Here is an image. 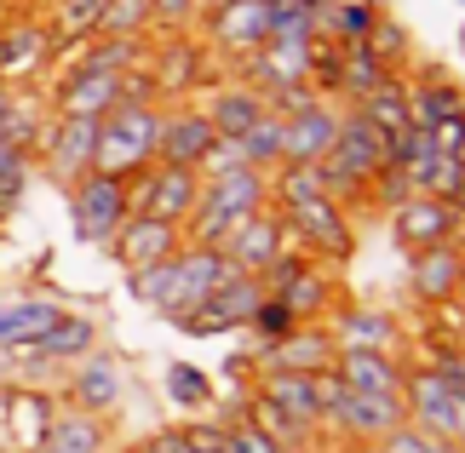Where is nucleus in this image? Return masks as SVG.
Instances as JSON below:
<instances>
[{
	"instance_id": "22",
	"label": "nucleus",
	"mask_w": 465,
	"mask_h": 453,
	"mask_svg": "<svg viewBox=\"0 0 465 453\" xmlns=\"http://www.w3.org/2000/svg\"><path fill=\"white\" fill-rule=\"evenodd\" d=\"M264 361H271V368H293V373H322V368H333V339L311 333L305 321H299L288 339L264 344Z\"/></svg>"
},
{
	"instance_id": "35",
	"label": "nucleus",
	"mask_w": 465,
	"mask_h": 453,
	"mask_svg": "<svg viewBox=\"0 0 465 453\" xmlns=\"http://www.w3.org/2000/svg\"><path fill=\"white\" fill-rule=\"evenodd\" d=\"M247 328H253V333H259L264 344H271V339H288V333L299 328V310H293L288 299L264 293V299H259V310H253V321H247Z\"/></svg>"
},
{
	"instance_id": "25",
	"label": "nucleus",
	"mask_w": 465,
	"mask_h": 453,
	"mask_svg": "<svg viewBox=\"0 0 465 453\" xmlns=\"http://www.w3.org/2000/svg\"><path fill=\"white\" fill-rule=\"evenodd\" d=\"M29 453H104V425L98 413H58V419L46 425V437L35 442Z\"/></svg>"
},
{
	"instance_id": "41",
	"label": "nucleus",
	"mask_w": 465,
	"mask_h": 453,
	"mask_svg": "<svg viewBox=\"0 0 465 453\" xmlns=\"http://www.w3.org/2000/svg\"><path fill=\"white\" fill-rule=\"evenodd\" d=\"M288 304H293V310H299V321H311V316L322 310V304H328V276H322V270L311 264L305 276H299V281L288 287Z\"/></svg>"
},
{
	"instance_id": "7",
	"label": "nucleus",
	"mask_w": 465,
	"mask_h": 453,
	"mask_svg": "<svg viewBox=\"0 0 465 453\" xmlns=\"http://www.w3.org/2000/svg\"><path fill=\"white\" fill-rule=\"evenodd\" d=\"M282 224H288L305 247H316L322 259H345L351 252V224H345V212H339V195H328V190L288 202L282 207Z\"/></svg>"
},
{
	"instance_id": "14",
	"label": "nucleus",
	"mask_w": 465,
	"mask_h": 453,
	"mask_svg": "<svg viewBox=\"0 0 465 453\" xmlns=\"http://www.w3.org/2000/svg\"><path fill=\"white\" fill-rule=\"evenodd\" d=\"M264 41H271V6L264 0H219L213 6V46L253 58Z\"/></svg>"
},
{
	"instance_id": "30",
	"label": "nucleus",
	"mask_w": 465,
	"mask_h": 453,
	"mask_svg": "<svg viewBox=\"0 0 465 453\" xmlns=\"http://www.w3.org/2000/svg\"><path fill=\"white\" fill-rule=\"evenodd\" d=\"M202 115L213 121V133H219V138H242L247 126L264 115V98L253 93V86H230V93H219Z\"/></svg>"
},
{
	"instance_id": "16",
	"label": "nucleus",
	"mask_w": 465,
	"mask_h": 453,
	"mask_svg": "<svg viewBox=\"0 0 465 453\" xmlns=\"http://www.w3.org/2000/svg\"><path fill=\"white\" fill-rule=\"evenodd\" d=\"M339 379L362 396H402V368L391 350H368V344H345V356L333 361Z\"/></svg>"
},
{
	"instance_id": "45",
	"label": "nucleus",
	"mask_w": 465,
	"mask_h": 453,
	"mask_svg": "<svg viewBox=\"0 0 465 453\" xmlns=\"http://www.w3.org/2000/svg\"><path fill=\"white\" fill-rule=\"evenodd\" d=\"M316 190H322L316 161H311V167H288V172H282V184H276V202L288 207V202H299V195H316Z\"/></svg>"
},
{
	"instance_id": "19",
	"label": "nucleus",
	"mask_w": 465,
	"mask_h": 453,
	"mask_svg": "<svg viewBox=\"0 0 465 453\" xmlns=\"http://www.w3.org/2000/svg\"><path fill=\"white\" fill-rule=\"evenodd\" d=\"M213 121L202 110H184V115H173V121H161V150L155 161H167V167H202V155L213 150Z\"/></svg>"
},
{
	"instance_id": "13",
	"label": "nucleus",
	"mask_w": 465,
	"mask_h": 453,
	"mask_svg": "<svg viewBox=\"0 0 465 453\" xmlns=\"http://www.w3.org/2000/svg\"><path fill=\"white\" fill-rule=\"evenodd\" d=\"M178 230L173 219H161V212H127V224L115 230V259L127 264V270H138V264H155V259H173L178 252Z\"/></svg>"
},
{
	"instance_id": "9",
	"label": "nucleus",
	"mask_w": 465,
	"mask_h": 453,
	"mask_svg": "<svg viewBox=\"0 0 465 453\" xmlns=\"http://www.w3.org/2000/svg\"><path fill=\"white\" fill-rule=\"evenodd\" d=\"M282 241H288V224H282V212H271V207H259V212H247V219L224 235V259H230V270L236 276H259L264 264L282 252Z\"/></svg>"
},
{
	"instance_id": "2",
	"label": "nucleus",
	"mask_w": 465,
	"mask_h": 453,
	"mask_svg": "<svg viewBox=\"0 0 465 453\" xmlns=\"http://www.w3.org/2000/svg\"><path fill=\"white\" fill-rule=\"evenodd\" d=\"M264 195H271V184H264L259 167H242V172H230V178H202V195H195L190 224H184L190 241L195 247H219L224 235L247 219V212L264 207Z\"/></svg>"
},
{
	"instance_id": "28",
	"label": "nucleus",
	"mask_w": 465,
	"mask_h": 453,
	"mask_svg": "<svg viewBox=\"0 0 465 453\" xmlns=\"http://www.w3.org/2000/svg\"><path fill=\"white\" fill-rule=\"evenodd\" d=\"M64 310L52 299H17V304H0V344L6 350H24L29 339H41L52 321H58Z\"/></svg>"
},
{
	"instance_id": "38",
	"label": "nucleus",
	"mask_w": 465,
	"mask_h": 453,
	"mask_svg": "<svg viewBox=\"0 0 465 453\" xmlns=\"http://www.w3.org/2000/svg\"><path fill=\"white\" fill-rule=\"evenodd\" d=\"M380 442H385V453H454L449 437H431V430H420V425H408V419L391 425Z\"/></svg>"
},
{
	"instance_id": "20",
	"label": "nucleus",
	"mask_w": 465,
	"mask_h": 453,
	"mask_svg": "<svg viewBox=\"0 0 465 453\" xmlns=\"http://www.w3.org/2000/svg\"><path fill=\"white\" fill-rule=\"evenodd\" d=\"M460 287H465V276H460V247L437 241V247H420L414 252V293L425 304H449Z\"/></svg>"
},
{
	"instance_id": "18",
	"label": "nucleus",
	"mask_w": 465,
	"mask_h": 453,
	"mask_svg": "<svg viewBox=\"0 0 465 453\" xmlns=\"http://www.w3.org/2000/svg\"><path fill=\"white\" fill-rule=\"evenodd\" d=\"M264 402H276L299 430H311L322 425V402H316V373H293V368H271L264 373V385H259Z\"/></svg>"
},
{
	"instance_id": "29",
	"label": "nucleus",
	"mask_w": 465,
	"mask_h": 453,
	"mask_svg": "<svg viewBox=\"0 0 465 453\" xmlns=\"http://www.w3.org/2000/svg\"><path fill=\"white\" fill-rule=\"evenodd\" d=\"M385 81H391V64H385L368 41H351L345 52H339V93L368 98L373 86H385Z\"/></svg>"
},
{
	"instance_id": "33",
	"label": "nucleus",
	"mask_w": 465,
	"mask_h": 453,
	"mask_svg": "<svg viewBox=\"0 0 465 453\" xmlns=\"http://www.w3.org/2000/svg\"><path fill=\"white\" fill-rule=\"evenodd\" d=\"M98 17H104V0H64V6H58V34H46V41L81 46V41L98 34Z\"/></svg>"
},
{
	"instance_id": "50",
	"label": "nucleus",
	"mask_w": 465,
	"mask_h": 453,
	"mask_svg": "<svg viewBox=\"0 0 465 453\" xmlns=\"http://www.w3.org/2000/svg\"><path fill=\"white\" fill-rule=\"evenodd\" d=\"M138 453H184V430H161V437H150Z\"/></svg>"
},
{
	"instance_id": "4",
	"label": "nucleus",
	"mask_w": 465,
	"mask_h": 453,
	"mask_svg": "<svg viewBox=\"0 0 465 453\" xmlns=\"http://www.w3.org/2000/svg\"><path fill=\"white\" fill-rule=\"evenodd\" d=\"M402 402H408V425L431 430V437L465 442V390H454L437 368L402 373Z\"/></svg>"
},
{
	"instance_id": "27",
	"label": "nucleus",
	"mask_w": 465,
	"mask_h": 453,
	"mask_svg": "<svg viewBox=\"0 0 465 453\" xmlns=\"http://www.w3.org/2000/svg\"><path fill=\"white\" fill-rule=\"evenodd\" d=\"M402 172H408V190H414V195H442V202H454L465 161L449 155V150H425L414 161H402Z\"/></svg>"
},
{
	"instance_id": "15",
	"label": "nucleus",
	"mask_w": 465,
	"mask_h": 453,
	"mask_svg": "<svg viewBox=\"0 0 465 453\" xmlns=\"http://www.w3.org/2000/svg\"><path fill=\"white\" fill-rule=\"evenodd\" d=\"M195 195H202V172L195 167H167V161H150L144 167V212H161V219L184 224Z\"/></svg>"
},
{
	"instance_id": "17",
	"label": "nucleus",
	"mask_w": 465,
	"mask_h": 453,
	"mask_svg": "<svg viewBox=\"0 0 465 453\" xmlns=\"http://www.w3.org/2000/svg\"><path fill=\"white\" fill-rule=\"evenodd\" d=\"M121 103V75L115 69H69V81L58 86V110L64 115H110Z\"/></svg>"
},
{
	"instance_id": "55",
	"label": "nucleus",
	"mask_w": 465,
	"mask_h": 453,
	"mask_svg": "<svg viewBox=\"0 0 465 453\" xmlns=\"http://www.w3.org/2000/svg\"><path fill=\"white\" fill-rule=\"evenodd\" d=\"M0 373H6V356H0Z\"/></svg>"
},
{
	"instance_id": "47",
	"label": "nucleus",
	"mask_w": 465,
	"mask_h": 453,
	"mask_svg": "<svg viewBox=\"0 0 465 453\" xmlns=\"http://www.w3.org/2000/svg\"><path fill=\"white\" fill-rule=\"evenodd\" d=\"M224 453H282V448L259 425H236V430H224Z\"/></svg>"
},
{
	"instance_id": "24",
	"label": "nucleus",
	"mask_w": 465,
	"mask_h": 453,
	"mask_svg": "<svg viewBox=\"0 0 465 453\" xmlns=\"http://www.w3.org/2000/svg\"><path fill=\"white\" fill-rule=\"evenodd\" d=\"M402 93H408V121L414 126H442L465 115V93L449 81H402Z\"/></svg>"
},
{
	"instance_id": "37",
	"label": "nucleus",
	"mask_w": 465,
	"mask_h": 453,
	"mask_svg": "<svg viewBox=\"0 0 465 453\" xmlns=\"http://www.w3.org/2000/svg\"><path fill=\"white\" fill-rule=\"evenodd\" d=\"M150 0H104V17H98V34H138L150 24Z\"/></svg>"
},
{
	"instance_id": "6",
	"label": "nucleus",
	"mask_w": 465,
	"mask_h": 453,
	"mask_svg": "<svg viewBox=\"0 0 465 453\" xmlns=\"http://www.w3.org/2000/svg\"><path fill=\"white\" fill-rule=\"evenodd\" d=\"M259 299H264V287H259V276H230L213 287V293L195 304L190 316H178V328H184L190 339H213V333H230V328H247L253 321V310H259Z\"/></svg>"
},
{
	"instance_id": "54",
	"label": "nucleus",
	"mask_w": 465,
	"mask_h": 453,
	"mask_svg": "<svg viewBox=\"0 0 465 453\" xmlns=\"http://www.w3.org/2000/svg\"><path fill=\"white\" fill-rule=\"evenodd\" d=\"M460 276H465V252H460Z\"/></svg>"
},
{
	"instance_id": "42",
	"label": "nucleus",
	"mask_w": 465,
	"mask_h": 453,
	"mask_svg": "<svg viewBox=\"0 0 465 453\" xmlns=\"http://www.w3.org/2000/svg\"><path fill=\"white\" fill-rule=\"evenodd\" d=\"M253 425L264 430V437H271L276 448H293L299 437H305V430H299L293 419H288V413H282L276 402H264V396H259V402H253Z\"/></svg>"
},
{
	"instance_id": "49",
	"label": "nucleus",
	"mask_w": 465,
	"mask_h": 453,
	"mask_svg": "<svg viewBox=\"0 0 465 453\" xmlns=\"http://www.w3.org/2000/svg\"><path fill=\"white\" fill-rule=\"evenodd\" d=\"M368 46H373V52H380V58L391 64V58H397V52H402V29H397V24H373Z\"/></svg>"
},
{
	"instance_id": "43",
	"label": "nucleus",
	"mask_w": 465,
	"mask_h": 453,
	"mask_svg": "<svg viewBox=\"0 0 465 453\" xmlns=\"http://www.w3.org/2000/svg\"><path fill=\"white\" fill-rule=\"evenodd\" d=\"M24 419H29V448H35V442L46 437V425L58 419V413H52L46 396H17V402H12V425H24Z\"/></svg>"
},
{
	"instance_id": "53",
	"label": "nucleus",
	"mask_w": 465,
	"mask_h": 453,
	"mask_svg": "<svg viewBox=\"0 0 465 453\" xmlns=\"http://www.w3.org/2000/svg\"><path fill=\"white\" fill-rule=\"evenodd\" d=\"M356 453H385V442H373V448H356Z\"/></svg>"
},
{
	"instance_id": "36",
	"label": "nucleus",
	"mask_w": 465,
	"mask_h": 453,
	"mask_svg": "<svg viewBox=\"0 0 465 453\" xmlns=\"http://www.w3.org/2000/svg\"><path fill=\"white\" fill-rule=\"evenodd\" d=\"M167 396L178 408H207L213 402V385H207V373H195L190 361H173L167 368Z\"/></svg>"
},
{
	"instance_id": "8",
	"label": "nucleus",
	"mask_w": 465,
	"mask_h": 453,
	"mask_svg": "<svg viewBox=\"0 0 465 453\" xmlns=\"http://www.w3.org/2000/svg\"><path fill=\"white\" fill-rule=\"evenodd\" d=\"M224 276H230L224 247H190V252H173V293L161 299V316H167V321L190 316L195 304H202Z\"/></svg>"
},
{
	"instance_id": "5",
	"label": "nucleus",
	"mask_w": 465,
	"mask_h": 453,
	"mask_svg": "<svg viewBox=\"0 0 465 453\" xmlns=\"http://www.w3.org/2000/svg\"><path fill=\"white\" fill-rule=\"evenodd\" d=\"M69 212H75V235L81 241H115V230L127 224V178H110V172H86L75 178V190H69Z\"/></svg>"
},
{
	"instance_id": "1",
	"label": "nucleus",
	"mask_w": 465,
	"mask_h": 453,
	"mask_svg": "<svg viewBox=\"0 0 465 453\" xmlns=\"http://www.w3.org/2000/svg\"><path fill=\"white\" fill-rule=\"evenodd\" d=\"M161 115L155 103H115L110 115H98V143H93V172L133 178L144 172L161 150Z\"/></svg>"
},
{
	"instance_id": "12",
	"label": "nucleus",
	"mask_w": 465,
	"mask_h": 453,
	"mask_svg": "<svg viewBox=\"0 0 465 453\" xmlns=\"http://www.w3.org/2000/svg\"><path fill=\"white\" fill-rule=\"evenodd\" d=\"M391 219H397V241L420 252V247L449 241L465 212H460L454 202H442V195H408V202H397V212H391Z\"/></svg>"
},
{
	"instance_id": "21",
	"label": "nucleus",
	"mask_w": 465,
	"mask_h": 453,
	"mask_svg": "<svg viewBox=\"0 0 465 453\" xmlns=\"http://www.w3.org/2000/svg\"><path fill=\"white\" fill-rule=\"evenodd\" d=\"M69 396H75L81 413H110L121 402V368H115L110 356H93V350H86L81 368H75V379H69Z\"/></svg>"
},
{
	"instance_id": "52",
	"label": "nucleus",
	"mask_w": 465,
	"mask_h": 453,
	"mask_svg": "<svg viewBox=\"0 0 465 453\" xmlns=\"http://www.w3.org/2000/svg\"><path fill=\"white\" fill-rule=\"evenodd\" d=\"M454 207L465 212V172H460V190H454Z\"/></svg>"
},
{
	"instance_id": "3",
	"label": "nucleus",
	"mask_w": 465,
	"mask_h": 453,
	"mask_svg": "<svg viewBox=\"0 0 465 453\" xmlns=\"http://www.w3.org/2000/svg\"><path fill=\"white\" fill-rule=\"evenodd\" d=\"M380 167H385V138H380V126H368L362 115L339 121V138L328 143V155L316 161L328 195H356Z\"/></svg>"
},
{
	"instance_id": "32",
	"label": "nucleus",
	"mask_w": 465,
	"mask_h": 453,
	"mask_svg": "<svg viewBox=\"0 0 465 453\" xmlns=\"http://www.w3.org/2000/svg\"><path fill=\"white\" fill-rule=\"evenodd\" d=\"M339 339H345V344H368V350H391L397 321H391V310H345Z\"/></svg>"
},
{
	"instance_id": "23",
	"label": "nucleus",
	"mask_w": 465,
	"mask_h": 453,
	"mask_svg": "<svg viewBox=\"0 0 465 453\" xmlns=\"http://www.w3.org/2000/svg\"><path fill=\"white\" fill-rule=\"evenodd\" d=\"M86 350H93V321L64 310L41 339L24 344V361H69V356H86Z\"/></svg>"
},
{
	"instance_id": "40",
	"label": "nucleus",
	"mask_w": 465,
	"mask_h": 453,
	"mask_svg": "<svg viewBox=\"0 0 465 453\" xmlns=\"http://www.w3.org/2000/svg\"><path fill=\"white\" fill-rule=\"evenodd\" d=\"M305 270H311V264L299 259V252H288V247H282L276 259L259 270V287H264V293H276V299H288V287H293L299 276H305Z\"/></svg>"
},
{
	"instance_id": "46",
	"label": "nucleus",
	"mask_w": 465,
	"mask_h": 453,
	"mask_svg": "<svg viewBox=\"0 0 465 453\" xmlns=\"http://www.w3.org/2000/svg\"><path fill=\"white\" fill-rule=\"evenodd\" d=\"M368 184H373V195H380V202H391V207H397V202H408V195H414V190H408V172L397 167V161H385V167L373 172Z\"/></svg>"
},
{
	"instance_id": "10",
	"label": "nucleus",
	"mask_w": 465,
	"mask_h": 453,
	"mask_svg": "<svg viewBox=\"0 0 465 453\" xmlns=\"http://www.w3.org/2000/svg\"><path fill=\"white\" fill-rule=\"evenodd\" d=\"M46 172H58L64 184H75V178L93 172V143H98V121L93 115H64V121H52L46 133Z\"/></svg>"
},
{
	"instance_id": "31",
	"label": "nucleus",
	"mask_w": 465,
	"mask_h": 453,
	"mask_svg": "<svg viewBox=\"0 0 465 453\" xmlns=\"http://www.w3.org/2000/svg\"><path fill=\"white\" fill-rule=\"evenodd\" d=\"M52 52L46 41V29H35V24H17L0 34V75H17V69H35Z\"/></svg>"
},
{
	"instance_id": "26",
	"label": "nucleus",
	"mask_w": 465,
	"mask_h": 453,
	"mask_svg": "<svg viewBox=\"0 0 465 453\" xmlns=\"http://www.w3.org/2000/svg\"><path fill=\"white\" fill-rule=\"evenodd\" d=\"M356 103H362L356 115H362L368 126H380V138H385V161H391V143H397L408 126H414V121H408V93H402V81L373 86V93H368V98H356Z\"/></svg>"
},
{
	"instance_id": "44",
	"label": "nucleus",
	"mask_w": 465,
	"mask_h": 453,
	"mask_svg": "<svg viewBox=\"0 0 465 453\" xmlns=\"http://www.w3.org/2000/svg\"><path fill=\"white\" fill-rule=\"evenodd\" d=\"M155 86H195V52H190V46H173L167 58H161Z\"/></svg>"
},
{
	"instance_id": "39",
	"label": "nucleus",
	"mask_w": 465,
	"mask_h": 453,
	"mask_svg": "<svg viewBox=\"0 0 465 453\" xmlns=\"http://www.w3.org/2000/svg\"><path fill=\"white\" fill-rule=\"evenodd\" d=\"M173 293V259H155V264H138L133 270V299L161 310V299Z\"/></svg>"
},
{
	"instance_id": "34",
	"label": "nucleus",
	"mask_w": 465,
	"mask_h": 453,
	"mask_svg": "<svg viewBox=\"0 0 465 453\" xmlns=\"http://www.w3.org/2000/svg\"><path fill=\"white\" fill-rule=\"evenodd\" d=\"M242 155H247V167H271V161H282V115L264 110L253 126L242 133Z\"/></svg>"
},
{
	"instance_id": "11",
	"label": "nucleus",
	"mask_w": 465,
	"mask_h": 453,
	"mask_svg": "<svg viewBox=\"0 0 465 453\" xmlns=\"http://www.w3.org/2000/svg\"><path fill=\"white\" fill-rule=\"evenodd\" d=\"M339 121L345 115H333L328 103H305V110H293V115H282V161L288 167H311V161L328 155V143L339 138Z\"/></svg>"
},
{
	"instance_id": "51",
	"label": "nucleus",
	"mask_w": 465,
	"mask_h": 453,
	"mask_svg": "<svg viewBox=\"0 0 465 453\" xmlns=\"http://www.w3.org/2000/svg\"><path fill=\"white\" fill-rule=\"evenodd\" d=\"M454 155L465 161V115H460V143H454Z\"/></svg>"
},
{
	"instance_id": "48",
	"label": "nucleus",
	"mask_w": 465,
	"mask_h": 453,
	"mask_svg": "<svg viewBox=\"0 0 465 453\" xmlns=\"http://www.w3.org/2000/svg\"><path fill=\"white\" fill-rule=\"evenodd\" d=\"M24 184H29V155H17L6 172H0V212L6 207H17V195H24Z\"/></svg>"
},
{
	"instance_id": "56",
	"label": "nucleus",
	"mask_w": 465,
	"mask_h": 453,
	"mask_svg": "<svg viewBox=\"0 0 465 453\" xmlns=\"http://www.w3.org/2000/svg\"><path fill=\"white\" fill-rule=\"evenodd\" d=\"M282 453H293V448H282Z\"/></svg>"
}]
</instances>
